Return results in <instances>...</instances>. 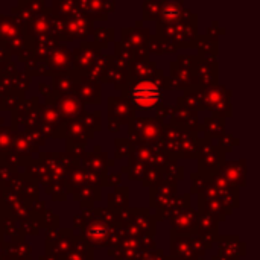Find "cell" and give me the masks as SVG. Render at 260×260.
<instances>
[{
	"instance_id": "7a4b0ae2",
	"label": "cell",
	"mask_w": 260,
	"mask_h": 260,
	"mask_svg": "<svg viewBox=\"0 0 260 260\" xmlns=\"http://www.w3.org/2000/svg\"><path fill=\"white\" fill-rule=\"evenodd\" d=\"M163 15H165V17H177V15H178V9H177L174 5H168V6L163 9Z\"/></svg>"
},
{
	"instance_id": "6da1fadb",
	"label": "cell",
	"mask_w": 260,
	"mask_h": 260,
	"mask_svg": "<svg viewBox=\"0 0 260 260\" xmlns=\"http://www.w3.org/2000/svg\"><path fill=\"white\" fill-rule=\"evenodd\" d=\"M131 98L136 102V105L142 108H149V107H154L157 101L160 99V88L154 82H149V81L140 82L133 88Z\"/></svg>"
}]
</instances>
